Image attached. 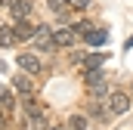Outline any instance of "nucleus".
Here are the masks:
<instances>
[{
    "instance_id": "obj_1",
    "label": "nucleus",
    "mask_w": 133,
    "mask_h": 130,
    "mask_svg": "<svg viewBox=\"0 0 133 130\" xmlns=\"http://www.w3.org/2000/svg\"><path fill=\"white\" fill-rule=\"evenodd\" d=\"M130 108H133L130 93H124V90H115V93H108V112H111V115H127Z\"/></svg>"
},
{
    "instance_id": "obj_2",
    "label": "nucleus",
    "mask_w": 133,
    "mask_h": 130,
    "mask_svg": "<svg viewBox=\"0 0 133 130\" xmlns=\"http://www.w3.org/2000/svg\"><path fill=\"white\" fill-rule=\"evenodd\" d=\"M84 81H87V90H90V93H93L96 99L108 93V84H105V74H102L99 68H93V71H87V77H84Z\"/></svg>"
},
{
    "instance_id": "obj_3",
    "label": "nucleus",
    "mask_w": 133,
    "mask_h": 130,
    "mask_svg": "<svg viewBox=\"0 0 133 130\" xmlns=\"http://www.w3.org/2000/svg\"><path fill=\"white\" fill-rule=\"evenodd\" d=\"M34 43L40 47V50H56V40H53V28H46V25H37L34 28Z\"/></svg>"
},
{
    "instance_id": "obj_4",
    "label": "nucleus",
    "mask_w": 133,
    "mask_h": 130,
    "mask_svg": "<svg viewBox=\"0 0 133 130\" xmlns=\"http://www.w3.org/2000/svg\"><path fill=\"white\" fill-rule=\"evenodd\" d=\"M16 62H19V68H25L28 74H40V68H43V65H40V59H37L34 53H22Z\"/></svg>"
},
{
    "instance_id": "obj_5",
    "label": "nucleus",
    "mask_w": 133,
    "mask_h": 130,
    "mask_svg": "<svg viewBox=\"0 0 133 130\" xmlns=\"http://www.w3.org/2000/svg\"><path fill=\"white\" fill-rule=\"evenodd\" d=\"M53 40H56V47H74V40H77V34L74 28H59V31H53Z\"/></svg>"
},
{
    "instance_id": "obj_6",
    "label": "nucleus",
    "mask_w": 133,
    "mask_h": 130,
    "mask_svg": "<svg viewBox=\"0 0 133 130\" xmlns=\"http://www.w3.org/2000/svg\"><path fill=\"white\" fill-rule=\"evenodd\" d=\"M12 87H16V93H22V96H31L34 93V81L28 74H16V77H12Z\"/></svg>"
},
{
    "instance_id": "obj_7",
    "label": "nucleus",
    "mask_w": 133,
    "mask_h": 130,
    "mask_svg": "<svg viewBox=\"0 0 133 130\" xmlns=\"http://www.w3.org/2000/svg\"><path fill=\"white\" fill-rule=\"evenodd\" d=\"M108 59V53H90V56H84V68L87 71H93V68H102Z\"/></svg>"
},
{
    "instance_id": "obj_8",
    "label": "nucleus",
    "mask_w": 133,
    "mask_h": 130,
    "mask_svg": "<svg viewBox=\"0 0 133 130\" xmlns=\"http://www.w3.org/2000/svg\"><path fill=\"white\" fill-rule=\"evenodd\" d=\"M12 16L16 19H28L31 16V0H12Z\"/></svg>"
},
{
    "instance_id": "obj_9",
    "label": "nucleus",
    "mask_w": 133,
    "mask_h": 130,
    "mask_svg": "<svg viewBox=\"0 0 133 130\" xmlns=\"http://www.w3.org/2000/svg\"><path fill=\"white\" fill-rule=\"evenodd\" d=\"M84 37H87V43H90V47H102V43H108V34L102 31V28H93V31L84 34Z\"/></svg>"
},
{
    "instance_id": "obj_10",
    "label": "nucleus",
    "mask_w": 133,
    "mask_h": 130,
    "mask_svg": "<svg viewBox=\"0 0 133 130\" xmlns=\"http://www.w3.org/2000/svg\"><path fill=\"white\" fill-rule=\"evenodd\" d=\"M19 37H16V28H9V25H0V47H12Z\"/></svg>"
},
{
    "instance_id": "obj_11",
    "label": "nucleus",
    "mask_w": 133,
    "mask_h": 130,
    "mask_svg": "<svg viewBox=\"0 0 133 130\" xmlns=\"http://www.w3.org/2000/svg\"><path fill=\"white\" fill-rule=\"evenodd\" d=\"M16 37H19V40H31V37H34V28L25 22V19L16 22Z\"/></svg>"
},
{
    "instance_id": "obj_12",
    "label": "nucleus",
    "mask_w": 133,
    "mask_h": 130,
    "mask_svg": "<svg viewBox=\"0 0 133 130\" xmlns=\"http://www.w3.org/2000/svg\"><path fill=\"white\" fill-rule=\"evenodd\" d=\"M65 130H87V118H84V115H71Z\"/></svg>"
},
{
    "instance_id": "obj_13",
    "label": "nucleus",
    "mask_w": 133,
    "mask_h": 130,
    "mask_svg": "<svg viewBox=\"0 0 133 130\" xmlns=\"http://www.w3.org/2000/svg\"><path fill=\"white\" fill-rule=\"evenodd\" d=\"M46 3H50V9H53V12H59V16H65L68 6H71L68 0H46Z\"/></svg>"
},
{
    "instance_id": "obj_14",
    "label": "nucleus",
    "mask_w": 133,
    "mask_h": 130,
    "mask_svg": "<svg viewBox=\"0 0 133 130\" xmlns=\"http://www.w3.org/2000/svg\"><path fill=\"white\" fill-rule=\"evenodd\" d=\"M37 115H43V105H37V102H28V105H25V118H37Z\"/></svg>"
},
{
    "instance_id": "obj_15",
    "label": "nucleus",
    "mask_w": 133,
    "mask_h": 130,
    "mask_svg": "<svg viewBox=\"0 0 133 130\" xmlns=\"http://www.w3.org/2000/svg\"><path fill=\"white\" fill-rule=\"evenodd\" d=\"M0 105H3V108H12V93H9L6 87H0Z\"/></svg>"
},
{
    "instance_id": "obj_16",
    "label": "nucleus",
    "mask_w": 133,
    "mask_h": 130,
    "mask_svg": "<svg viewBox=\"0 0 133 130\" xmlns=\"http://www.w3.org/2000/svg\"><path fill=\"white\" fill-rule=\"evenodd\" d=\"M105 105H99V102H90V118H96V121H102L105 118V112H102Z\"/></svg>"
},
{
    "instance_id": "obj_17",
    "label": "nucleus",
    "mask_w": 133,
    "mask_h": 130,
    "mask_svg": "<svg viewBox=\"0 0 133 130\" xmlns=\"http://www.w3.org/2000/svg\"><path fill=\"white\" fill-rule=\"evenodd\" d=\"M68 3H71V6H74L77 12H84V9H90V0H68Z\"/></svg>"
},
{
    "instance_id": "obj_18",
    "label": "nucleus",
    "mask_w": 133,
    "mask_h": 130,
    "mask_svg": "<svg viewBox=\"0 0 133 130\" xmlns=\"http://www.w3.org/2000/svg\"><path fill=\"white\" fill-rule=\"evenodd\" d=\"M127 47H133V37H130V40H127Z\"/></svg>"
},
{
    "instance_id": "obj_19",
    "label": "nucleus",
    "mask_w": 133,
    "mask_h": 130,
    "mask_svg": "<svg viewBox=\"0 0 133 130\" xmlns=\"http://www.w3.org/2000/svg\"><path fill=\"white\" fill-rule=\"evenodd\" d=\"M0 115H3V105H0Z\"/></svg>"
},
{
    "instance_id": "obj_20",
    "label": "nucleus",
    "mask_w": 133,
    "mask_h": 130,
    "mask_svg": "<svg viewBox=\"0 0 133 130\" xmlns=\"http://www.w3.org/2000/svg\"><path fill=\"white\" fill-rule=\"evenodd\" d=\"M56 130H62V127H56Z\"/></svg>"
}]
</instances>
